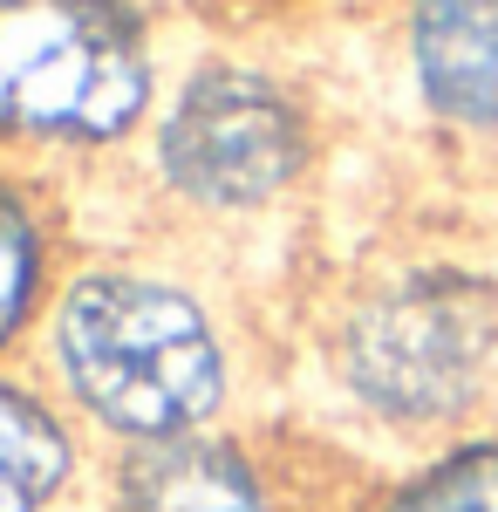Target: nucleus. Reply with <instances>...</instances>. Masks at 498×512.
Masks as SVG:
<instances>
[{"label":"nucleus","mask_w":498,"mask_h":512,"mask_svg":"<svg viewBox=\"0 0 498 512\" xmlns=\"http://www.w3.org/2000/svg\"><path fill=\"white\" fill-rule=\"evenodd\" d=\"M62 362L82 403L137 437H178L219 403L212 328L157 280H82L62 308Z\"/></svg>","instance_id":"1"},{"label":"nucleus","mask_w":498,"mask_h":512,"mask_svg":"<svg viewBox=\"0 0 498 512\" xmlns=\"http://www.w3.org/2000/svg\"><path fill=\"white\" fill-rule=\"evenodd\" d=\"M151 96V62L110 0H0V123L116 137Z\"/></svg>","instance_id":"2"},{"label":"nucleus","mask_w":498,"mask_h":512,"mask_svg":"<svg viewBox=\"0 0 498 512\" xmlns=\"http://www.w3.org/2000/svg\"><path fill=\"white\" fill-rule=\"evenodd\" d=\"M498 355V294L464 274H417L369 301L342 342L348 383L383 417L423 424L464 410Z\"/></svg>","instance_id":"3"},{"label":"nucleus","mask_w":498,"mask_h":512,"mask_svg":"<svg viewBox=\"0 0 498 512\" xmlns=\"http://www.w3.org/2000/svg\"><path fill=\"white\" fill-rule=\"evenodd\" d=\"M164 164L192 198L260 205L301 164V117L273 82L212 69L185 89V103L164 123Z\"/></svg>","instance_id":"4"},{"label":"nucleus","mask_w":498,"mask_h":512,"mask_svg":"<svg viewBox=\"0 0 498 512\" xmlns=\"http://www.w3.org/2000/svg\"><path fill=\"white\" fill-rule=\"evenodd\" d=\"M417 76L444 117L498 123V0H423Z\"/></svg>","instance_id":"5"},{"label":"nucleus","mask_w":498,"mask_h":512,"mask_svg":"<svg viewBox=\"0 0 498 512\" xmlns=\"http://www.w3.org/2000/svg\"><path fill=\"white\" fill-rule=\"evenodd\" d=\"M123 512H267V499L226 444H151L123 472Z\"/></svg>","instance_id":"6"},{"label":"nucleus","mask_w":498,"mask_h":512,"mask_svg":"<svg viewBox=\"0 0 498 512\" xmlns=\"http://www.w3.org/2000/svg\"><path fill=\"white\" fill-rule=\"evenodd\" d=\"M69 472V444L21 390L0 383V512H35Z\"/></svg>","instance_id":"7"},{"label":"nucleus","mask_w":498,"mask_h":512,"mask_svg":"<svg viewBox=\"0 0 498 512\" xmlns=\"http://www.w3.org/2000/svg\"><path fill=\"white\" fill-rule=\"evenodd\" d=\"M389 512H498V444H471L396 492Z\"/></svg>","instance_id":"8"},{"label":"nucleus","mask_w":498,"mask_h":512,"mask_svg":"<svg viewBox=\"0 0 498 512\" xmlns=\"http://www.w3.org/2000/svg\"><path fill=\"white\" fill-rule=\"evenodd\" d=\"M35 294V226L14 198L0 192V342L14 335V321L28 315Z\"/></svg>","instance_id":"9"}]
</instances>
